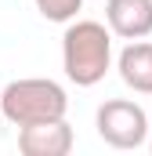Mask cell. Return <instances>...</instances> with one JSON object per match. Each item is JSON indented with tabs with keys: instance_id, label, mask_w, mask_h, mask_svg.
Here are the masks:
<instances>
[{
	"instance_id": "cell-3",
	"label": "cell",
	"mask_w": 152,
	"mask_h": 156,
	"mask_svg": "<svg viewBox=\"0 0 152 156\" xmlns=\"http://www.w3.org/2000/svg\"><path fill=\"white\" fill-rule=\"evenodd\" d=\"M94 127H98V138L112 149H141L149 142L152 120L149 113L138 105V102H127V98H109L98 105L94 113Z\"/></svg>"
},
{
	"instance_id": "cell-2",
	"label": "cell",
	"mask_w": 152,
	"mask_h": 156,
	"mask_svg": "<svg viewBox=\"0 0 152 156\" xmlns=\"http://www.w3.org/2000/svg\"><path fill=\"white\" fill-rule=\"evenodd\" d=\"M0 113L15 127H33V123H47V120H62L69 113V94L62 83L47 76H26L11 80L0 91Z\"/></svg>"
},
{
	"instance_id": "cell-4",
	"label": "cell",
	"mask_w": 152,
	"mask_h": 156,
	"mask_svg": "<svg viewBox=\"0 0 152 156\" xmlns=\"http://www.w3.org/2000/svg\"><path fill=\"white\" fill-rule=\"evenodd\" d=\"M73 127L69 120H47V123H33L18 131V149L26 156H69L73 153Z\"/></svg>"
},
{
	"instance_id": "cell-5",
	"label": "cell",
	"mask_w": 152,
	"mask_h": 156,
	"mask_svg": "<svg viewBox=\"0 0 152 156\" xmlns=\"http://www.w3.org/2000/svg\"><path fill=\"white\" fill-rule=\"evenodd\" d=\"M105 22L123 40H145L152 33V0H109Z\"/></svg>"
},
{
	"instance_id": "cell-1",
	"label": "cell",
	"mask_w": 152,
	"mask_h": 156,
	"mask_svg": "<svg viewBox=\"0 0 152 156\" xmlns=\"http://www.w3.org/2000/svg\"><path fill=\"white\" fill-rule=\"evenodd\" d=\"M62 69L76 87H94L112 69V29L94 18L69 22L62 33Z\"/></svg>"
},
{
	"instance_id": "cell-7",
	"label": "cell",
	"mask_w": 152,
	"mask_h": 156,
	"mask_svg": "<svg viewBox=\"0 0 152 156\" xmlns=\"http://www.w3.org/2000/svg\"><path fill=\"white\" fill-rule=\"evenodd\" d=\"M33 4L47 22H73L76 11L83 7V0H33Z\"/></svg>"
},
{
	"instance_id": "cell-6",
	"label": "cell",
	"mask_w": 152,
	"mask_h": 156,
	"mask_svg": "<svg viewBox=\"0 0 152 156\" xmlns=\"http://www.w3.org/2000/svg\"><path fill=\"white\" fill-rule=\"evenodd\" d=\"M116 69H119V80L134 94H152V44L149 40H130L119 51Z\"/></svg>"
},
{
	"instance_id": "cell-8",
	"label": "cell",
	"mask_w": 152,
	"mask_h": 156,
	"mask_svg": "<svg viewBox=\"0 0 152 156\" xmlns=\"http://www.w3.org/2000/svg\"><path fill=\"white\" fill-rule=\"evenodd\" d=\"M149 149H152V142H149Z\"/></svg>"
}]
</instances>
